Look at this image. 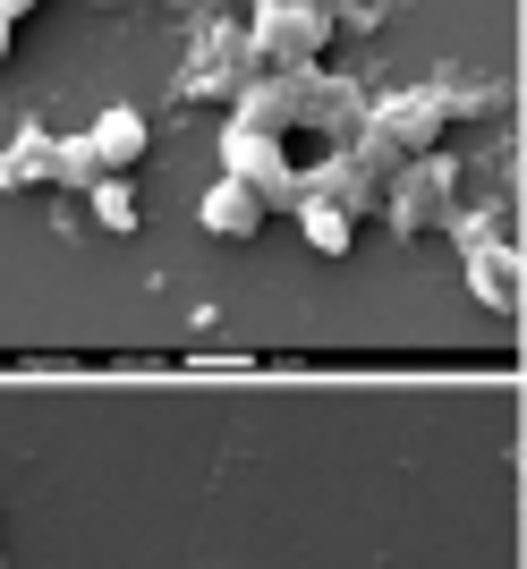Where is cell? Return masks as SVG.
Returning a JSON list of instances; mask_svg holds the SVG:
<instances>
[{"instance_id": "6da1fadb", "label": "cell", "mask_w": 527, "mask_h": 569, "mask_svg": "<svg viewBox=\"0 0 527 569\" xmlns=\"http://www.w3.org/2000/svg\"><path fill=\"white\" fill-rule=\"evenodd\" d=\"M264 221V204H256V188L247 179H221L213 196H205V230H230V238H247Z\"/></svg>"}, {"instance_id": "7a4b0ae2", "label": "cell", "mask_w": 527, "mask_h": 569, "mask_svg": "<svg viewBox=\"0 0 527 569\" xmlns=\"http://www.w3.org/2000/svg\"><path fill=\"white\" fill-rule=\"evenodd\" d=\"M137 144H145V128H137V119H128V111H111V119H102V128H95V144H86V153H102V162H128Z\"/></svg>"}, {"instance_id": "3957f363", "label": "cell", "mask_w": 527, "mask_h": 569, "mask_svg": "<svg viewBox=\"0 0 527 569\" xmlns=\"http://www.w3.org/2000/svg\"><path fill=\"white\" fill-rule=\"evenodd\" d=\"M102 221H111V230H128V221H137V213H128V188H102Z\"/></svg>"}]
</instances>
